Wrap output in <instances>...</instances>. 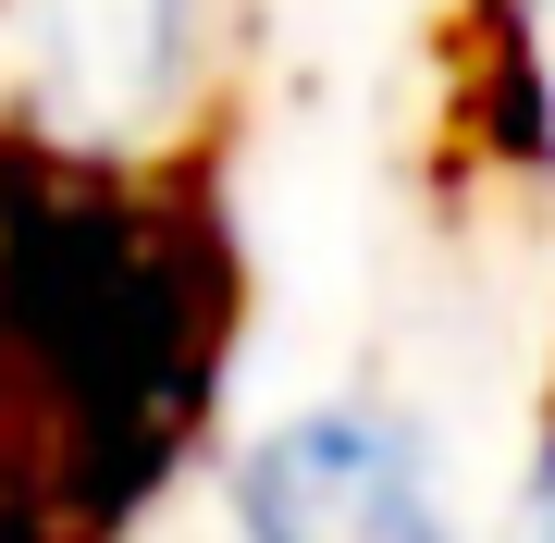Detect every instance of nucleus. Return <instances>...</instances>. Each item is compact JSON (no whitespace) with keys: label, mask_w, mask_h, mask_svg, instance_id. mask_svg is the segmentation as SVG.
Instances as JSON below:
<instances>
[{"label":"nucleus","mask_w":555,"mask_h":543,"mask_svg":"<svg viewBox=\"0 0 555 543\" xmlns=\"http://www.w3.org/2000/svg\"><path fill=\"white\" fill-rule=\"evenodd\" d=\"M235 124V0H0V173L185 198Z\"/></svg>","instance_id":"f257e3e1"},{"label":"nucleus","mask_w":555,"mask_h":543,"mask_svg":"<svg viewBox=\"0 0 555 543\" xmlns=\"http://www.w3.org/2000/svg\"><path fill=\"white\" fill-rule=\"evenodd\" d=\"M222 543H469L444 432L396 383L284 396L222 457Z\"/></svg>","instance_id":"f03ea898"},{"label":"nucleus","mask_w":555,"mask_h":543,"mask_svg":"<svg viewBox=\"0 0 555 543\" xmlns=\"http://www.w3.org/2000/svg\"><path fill=\"white\" fill-rule=\"evenodd\" d=\"M433 161L456 198L555 222V0H444Z\"/></svg>","instance_id":"7ed1b4c3"},{"label":"nucleus","mask_w":555,"mask_h":543,"mask_svg":"<svg viewBox=\"0 0 555 543\" xmlns=\"http://www.w3.org/2000/svg\"><path fill=\"white\" fill-rule=\"evenodd\" d=\"M481 543H555V371H543V408H531V444H518L506 469V506Z\"/></svg>","instance_id":"20e7f679"}]
</instances>
